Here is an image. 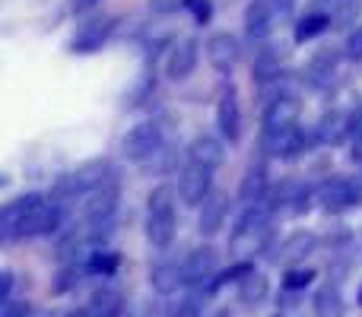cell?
Here are the masks:
<instances>
[{"instance_id":"836d02e7","label":"cell","mask_w":362,"mask_h":317,"mask_svg":"<svg viewBox=\"0 0 362 317\" xmlns=\"http://www.w3.org/2000/svg\"><path fill=\"white\" fill-rule=\"evenodd\" d=\"M185 0H150V10L153 13H175Z\"/></svg>"},{"instance_id":"f546056e","label":"cell","mask_w":362,"mask_h":317,"mask_svg":"<svg viewBox=\"0 0 362 317\" xmlns=\"http://www.w3.org/2000/svg\"><path fill=\"white\" fill-rule=\"evenodd\" d=\"M315 280L312 270H289L286 273V289H305Z\"/></svg>"},{"instance_id":"8fae6325","label":"cell","mask_w":362,"mask_h":317,"mask_svg":"<svg viewBox=\"0 0 362 317\" xmlns=\"http://www.w3.org/2000/svg\"><path fill=\"white\" fill-rule=\"evenodd\" d=\"M216 124L223 131L226 140H238L242 137V108H238V99L232 89H226L219 95V105H216Z\"/></svg>"},{"instance_id":"4dcf8cb0","label":"cell","mask_w":362,"mask_h":317,"mask_svg":"<svg viewBox=\"0 0 362 317\" xmlns=\"http://www.w3.org/2000/svg\"><path fill=\"white\" fill-rule=\"evenodd\" d=\"M185 6L194 13V19H197V23H206V19H210V13H213L210 0H185Z\"/></svg>"},{"instance_id":"d4e9b609","label":"cell","mask_w":362,"mask_h":317,"mask_svg":"<svg viewBox=\"0 0 362 317\" xmlns=\"http://www.w3.org/2000/svg\"><path fill=\"white\" fill-rule=\"evenodd\" d=\"M150 282L159 289V292H175L181 282H185V273H181L178 263H159V267H153Z\"/></svg>"},{"instance_id":"60d3db41","label":"cell","mask_w":362,"mask_h":317,"mask_svg":"<svg viewBox=\"0 0 362 317\" xmlns=\"http://www.w3.org/2000/svg\"><path fill=\"white\" fill-rule=\"evenodd\" d=\"M359 301H362V292H359Z\"/></svg>"},{"instance_id":"7a4b0ae2","label":"cell","mask_w":362,"mask_h":317,"mask_svg":"<svg viewBox=\"0 0 362 317\" xmlns=\"http://www.w3.org/2000/svg\"><path fill=\"white\" fill-rule=\"evenodd\" d=\"M175 193L172 187H156L146 200V238H150L156 248H165V244L175 238Z\"/></svg>"},{"instance_id":"5bb4252c","label":"cell","mask_w":362,"mask_h":317,"mask_svg":"<svg viewBox=\"0 0 362 317\" xmlns=\"http://www.w3.org/2000/svg\"><path fill=\"white\" fill-rule=\"evenodd\" d=\"M108 32H112V19H93V23H86L74 35L70 48H74L76 54H93V51L102 48V42L108 38Z\"/></svg>"},{"instance_id":"4316f807","label":"cell","mask_w":362,"mask_h":317,"mask_svg":"<svg viewBox=\"0 0 362 317\" xmlns=\"http://www.w3.org/2000/svg\"><path fill=\"white\" fill-rule=\"evenodd\" d=\"M169 317H204V305L197 295H185L169 308Z\"/></svg>"},{"instance_id":"52a82bcc","label":"cell","mask_w":362,"mask_h":317,"mask_svg":"<svg viewBox=\"0 0 362 317\" xmlns=\"http://www.w3.org/2000/svg\"><path fill=\"white\" fill-rule=\"evenodd\" d=\"M118 200H121V191H118L115 181H105L102 187L89 191V200H86V206H83L86 222H105V219H115V213H118Z\"/></svg>"},{"instance_id":"277c9868","label":"cell","mask_w":362,"mask_h":317,"mask_svg":"<svg viewBox=\"0 0 362 317\" xmlns=\"http://www.w3.org/2000/svg\"><path fill=\"white\" fill-rule=\"evenodd\" d=\"M159 146H163V127L156 121H144V124L131 127L121 140V152L134 162H146Z\"/></svg>"},{"instance_id":"cb8c5ba5","label":"cell","mask_w":362,"mask_h":317,"mask_svg":"<svg viewBox=\"0 0 362 317\" xmlns=\"http://www.w3.org/2000/svg\"><path fill=\"white\" fill-rule=\"evenodd\" d=\"M344 314V299H340L337 286H321L315 292V317H340Z\"/></svg>"},{"instance_id":"83f0119b","label":"cell","mask_w":362,"mask_h":317,"mask_svg":"<svg viewBox=\"0 0 362 317\" xmlns=\"http://www.w3.org/2000/svg\"><path fill=\"white\" fill-rule=\"evenodd\" d=\"M89 270H95V273H115V270H118V254H95L93 261H89Z\"/></svg>"},{"instance_id":"f1b7e54d","label":"cell","mask_w":362,"mask_h":317,"mask_svg":"<svg viewBox=\"0 0 362 317\" xmlns=\"http://www.w3.org/2000/svg\"><path fill=\"white\" fill-rule=\"evenodd\" d=\"M346 57L350 61H362V25H356V29L346 35Z\"/></svg>"},{"instance_id":"ac0fdd59","label":"cell","mask_w":362,"mask_h":317,"mask_svg":"<svg viewBox=\"0 0 362 317\" xmlns=\"http://www.w3.org/2000/svg\"><path fill=\"white\" fill-rule=\"evenodd\" d=\"M315 133H318L321 143L337 146L346 133H353V124H350V118H346L344 112H331V114H325V118L318 121V131Z\"/></svg>"},{"instance_id":"7402d4cb","label":"cell","mask_w":362,"mask_h":317,"mask_svg":"<svg viewBox=\"0 0 362 317\" xmlns=\"http://www.w3.org/2000/svg\"><path fill=\"white\" fill-rule=\"evenodd\" d=\"M337 51L325 48L318 51V54L312 57V64H308V80L315 83V86H327V83L334 80V73H337Z\"/></svg>"},{"instance_id":"f35d334b","label":"cell","mask_w":362,"mask_h":317,"mask_svg":"<svg viewBox=\"0 0 362 317\" xmlns=\"http://www.w3.org/2000/svg\"><path fill=\"white\" fill-rule=\"evenodd\" d=\"M67 317H95V314L93 311H70Z\"/></svg>"},{"instance_id":"d6a6232c","label":"cell","mask_w":362,"mask_h":317,"mask_svg":"<svg viewBox=\"0 0 362 317\" xmlns=\"http://www.w3.org/2000/svg\"><path fill=\"white\" fill-rule=\"evenodd\" d=\"M29 311H32L29 301H10V299H6L4 301V314H0V317H25Z\"/></svg>"},{"instance_id":"d6986e66","label":"cell","mask_w":362,"mask_h":317,"mask_svg":"<svg viewBox=\"0 0 362 317\" xmlns=\"http://www.w3.org/2000/svg\"><path fill=\"white\" fill-rule=\"evenodd\" d=\"M315 248H318V238H315L312 232H293L280 248V261L283 263H299V261H305Z\"/></svg>"},{"instance_id":"ba28073f","label":"cell","mask_w":362,"mask_h":317,"mask_svg":"<svg viewBox=\"0 0 362 317\" xmlns=\"http://www.w3.org/2000/svg\"><path fill=\"white\" fill-rule=\"evenodd\" d=\"M299 102L293 95H276V99L267 102V112H264V133H280L296 127L299 121Z\"/></svg>"},{"instance_id":"44dd1931","label":"cell","mask_w":362,"mask_h":317,"mask_svg":"<svg viewBox=\"0 0 362 317\" xmlns=\"http://www.w3.org/2000/svg\"><path fill=\"white\" fill-rule=\"evenodd\" d=\"M264 191H267V174H264V165L261 162H257V165H248V172H245V178H242V187H238V200H242L245 206L261 203Z\"/></svg>"},{"instance_id":"30bf717a","label":"cell","mask_w":362,"mask_h":317,"mask_svg":"<svg viewBox=\"0 0 362 317\" xmlns=\"http://www.w3.org/2000/svg\"><path fill=\"white\" fill-rule=\"evenodd\" d=\"M206 61H210L213 70H219V73H232V67L238 64V42L229 32H216V35L206 42Z\"/></svg>"},{"instance_id":"3957f363","label":"cell","mask_w":362,"mask_h":317,"mask_svg":"<svg viewBox=\"0 0 362 317\" xmlns=\"http://www.w3.org/2000/svg\"><path fill=\"white\" fill-rule=\"evenodd\" d=\"M108 174H112V165H108L105 159L83 162L80 168H74V172H67L61 181H57L54 193H57V197H64V200H70V197H80V193L95 191V187H102V184H105V181H112V178H108Z\"/></svg>"},{"instance_id":"603a6c76","label":"cell","mask_w":362,"mask_h":317,"mask_svg":"<svg viewBox=\"0 0 362 317\" xmlns=\"http://www.w3.org/2000/svg\"><path fill=\"white\" fill-rule=\"evenodd\" d=\"M270 286H267V276L264 273H245L242 280H238V299L245 301V305H261L264 299H267Z\"/></svg>"},{"instance_id":"8992f818","label":"cell","mask_w":362,"mask_h":317,"mask_svg":"<svg viewBox=\"0 0 362 317\" xmlns=\"http://www.w3.org/2000/svg\"><path fill=\"white\" fill-rule=\"evenodd\" d=\"M321 203H325V210H331V213L359 206L362 203V174L359 178H331V181H325V187H321Z\"/></svg>"},{"instance_id":"2e32d148","label":"cell","mask_w":362,"mask_h":317,"mask_svg":"<svg viewBox=\"0 0 362 317\" xmlns=\"http://www.w3.org/2000/svg\"><path fill=\"white\" fill-rule=\"evenodd\" d=\"M274 6H270V0H255V4L245 10V32H248L251 38H267L270 29H274Z\"/></svg>"},{"instance_id":"7c38bea8","label":"cell","mask_w":362,"mask_h":317,"mask_svg":"<svg viewBox=\"0 0 362 317\" xmlns=\"http://www.w3.org/2000/svg\"><path fill=\"white\" fill-rule=\"evenodd\" d=\"M194 67H197V42H194V38H185V42H178L175 48H172L169 64H165V73L178 83V80H187V76L194 73Z\"/></svg>"},{"instance_id":"5b68a950","label":"cell","mask_w":362,"mask_h":317,"mask_svg":"<svg viewBox=\"0 0 362 317\" xmlns=\"http://www.w3.org/2000/svg\"><path fill=\"white\" fill-rule=\"evenodd\" d=\"M210 187H213V168L200 165V162H191L181 168V178H178V193L187 206H200L206 197H210Z\"/></svg>"},{"instance_id":"d590c367","label":"cell","mask_w":362,"mask_h":317,"mask_svg":"<svg viewBox=\"0 0 362 317\" xmlns=\"http://www.w3.org/2000/svg\"><path fill=\"white\" fill-rule=\"evenodd\" d=\"M296 0H270V6H274V13H280V16H286L289 10H293Z\"/></svg>"},{"instance_id":"4fadbf2b","label":"cell","mask_w":362,"mask_h":317,"mask_svg":"<svg viewBox=\"0 0 362 317\" xmlns=\"http://www.w3.org/2000/svg\"><path fill=\"white\" fill-rule=\"evenodd\" d=\"M226 213H229V200H226V193H210V197L200 203V219H197L200 235H216L226 222Z\"/></svg>"},{"instance_id":"74e56055","label":"cell","mask_w":362,"mask_h":317,"mask_svg":"<svg viewBox=\"0 0 362 317\" xmlns=\"http://www.w3.org/2000/svg\"><path fill=\"white\" fill-rule=\"evenodd\" d=\"M353 162H362V133H356V140H353Z\"/></svg>"},{"instance_id":"484cf974","label":"cell","mask_w":362,"mask_h":317,"mask_svg":"<svg viewBox=\"0 0 362 317\" xmlns=\"http://www.w3.org/2000/svg\"><path fill=\"white\" fill-rule=\"evenodd\" d=\"M327 25H331V16H327V13H312V16H305L299 23V29H296V42H308V38L321 35Z\"/></svg>"},{"instance_id":"6da1fadb","label":"cell","mask_w":362,"mask_h":317,"mask_svg":"<svg viewBox=\"0 0 362 317\" xmlns=\"http://www.w3.org/2000/svg\"><path fill=\"white\" fill-rule=\"evenodd\" d=\"M270 203H251L245 210V216L238 219L235 232L229 238V251L238 257H251V254H261L270 241Z\"/></svg>"},{"instance_id":"9c48e42d","label":"cell","mask_w":362,"mask_h":317,"mask_svg":"<svg viewBox=\"0 0 362 317\" xmlns=\"http://www.w3.org/2000/svg\"><path fill=\"white\" fill-rule=\"evenodd\" d=\"M216 251L213 248H197L187 254V261L181 263V273H185V286H204L206 280H213L216 273Z\"/></svg>"},{"instance_id":"1f68e13d","label":"cell","mask_w":362,"mask_h":317,"mask_svg":"<svg viewBox=\"0 0 362 317\" xmlns=\"http://www.w3.org/2000/svg\"><path fill=\"white\" fill-rule=\"evenodd\" d=\"M76 282H80V270H76V267H67V270H61V280H57L54 292H67V289H74Z\"/></svg>"},{"instance_id":"ffe728a7","label":"cell","mask_w":362,"mask_h":317,"mask_svg":"<svg viewBox=\"0 0 362 317\" xmlns=\"http://www.w3.org/2000/svg\"><path fill=\"white\" fill-rule=\"evenodd\" d=\"M89 311L95 317H118L124 311V295L112 286H99L93 292V299H89Z\"/></svg>"},{"instance_id":"e0dca14e","label":"cell","mask_w":362,"mask_h":317,"mask_svg":"<svg viewBox=\"0 0 362 317\" xmlns=\"http://www.w3.org/2000/svg\"><path fill=\"white\" fill-rule=\"evenodd\" d=\"M187 159L200 162V165H206V168H219L223 165V143H219L216 137L200 133V137H194L191 150H187Z\"/></svg>"},{"instance_id":"8d00e7d4","label":"cell","mask_w":362,"mask_h":317,"mask_svg":"<svg viewBox=\"0 0 362 317\" xmlns=\"http://www.w3.org/2000/svg\"><path fill=\"white\" fill-rule=\"evenodd\" d=\"M346 0H315V6H321V10H337V6H344Z\"/></svg>"},{"instance_id":"ab89813d","label":"cell","mask_w":362,"mask_h":317,"mask_svg":"<svg viewBox=\"0 0 362 317\" xmlns=\"http://www.w3.org/2000/svg\"><path fill=\"white\" fill-rule=\"evenodd\" d=\"M74 4H93V0H74Z\"/></svg>"},{"instance_id":"e575fe53","label":"cell","mask_w":362,"mask_h":317,"mask_svg":"<svg viewBox=\"0 0 362 317\" xmlns=\"http://www.w3.org/2000/svg\"><path fill=\"white\" fill-rule=\"evenodd\" d=\"M10 292H13V273L4 270V276H0V295H4V301L10 299Z\"/></svg>"},{"instance_id":"9a60e30c","label":"cell","mask_w":362,"mask_h":317,"mask_svg":"<svg viewBox=\"0 0 362 317\" xmlns=\"http://www.w3.org/2000/svg\"><path fill=\"white\" fill-rule=\"evenodd\" d=\"M264 150L274 152V156H299L305 150V137H302L299 127H289V131H280V133H264Z\"/></svg>"}]
</instances>
